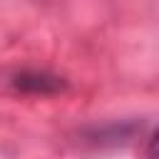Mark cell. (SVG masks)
Here are the masks:
<instances>
[{
    "mask_svg": "<svg viewBox=\"0 0 159 159\" xmlns=\"http://www.w3.org/2000/svg\"><path fill=\"white\" fill-rule=\"evenodd\" d=\"M10 84L20 92H32V94H52V92H60L65 89V80L57 77V75H50V72H35V70H25V72H17L12 75Z\"/></svg>",
    "mask_w": 159,
    "mask_h": 159,
    "instance_id": "6da1fadb",
    "label": "cell"
},
{
    "mask_svg": "<svg viewBox=\"0 0 159 159\" xmlns=\"http://www.w3.org/2000/svg\"><path fill=\"white\" fill-rule=\"evenodd\" d=\"M144 159H159V127L154 129V134H152V137H149V142H147Z\"/></svg>",
    "mask_w": 159,
    "mask_h": 159,
    "instance_id": "7a4b0ae2",
    "label": "cell"
}]
</instances>
